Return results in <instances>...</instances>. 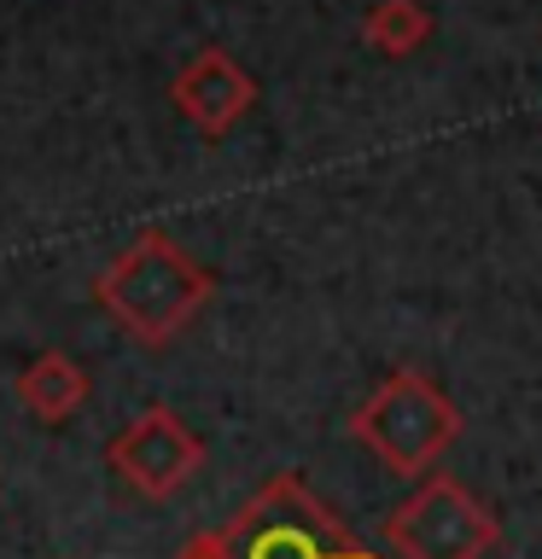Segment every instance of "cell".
I'll return each instance as SVG.
<instances>
[{
  "label": "cell",
  "mask_w": 542,
  "mask_h": 559,
  "mask_svg": "<svg viewBox=\"0 0 542 559\" xmlns=\"http://www.w3.org/2000/svg\"><path fill=\"white\" fill-rule=\"evenodd\" d=\"M175 559H379L297 472H280L216 531L181 542Z\"/></svg>",
  "instance_id": "obj_1"
},
{
  "label": "cell",
  "mask_w": 542,
  "mask_h": 559,
  "mask_svg": "<svg viewBox=\"0 0 542 559\" xmlns=\"http://www.w3.org/2000/svg\"><path fill=\"white\" fill-rule=\"evenodd\" d=\"M94 297L134 344L157 349L199 321V309L216 297V274L152 227L122 257L105 262V274L94 280Z\"/></svg>",
  "instance_id": "obj_2"
},
{
  "label": "cell",
  "mask_w": 542,
  "mask_h": 559,
  "mask_svg": "<svg viewBox=\"0 0 542 559\" xmlns=\"http://www.w3.org/2000/svg\"><path fill=\"white\" fill-rule=\"evenodd\" d=\"M350 437L374 454L397 478H420L432 472L461 437V408L420 373V367H397L379 379V391L350 414Z\"/></svg>",
  "instance_id": "obj_3"
},
{
  "label": "cell",
  "mask_w": 542,
  "mask_h": 559,
  "mask_svg": "<svg viewBox=\"0 0 542 559\" xmlns=\"http://www.w3.org/2000/svg\"><path fill=\"white\" fill-rule=\"evenodd\" d=\"M385 548L397 559H490L502 548V524L461 478L426 472V484L385 519Z\"/></svg>",
  "instance_id": "obj_4"
},
{
  "label": "cell",
  "mask_w": 542,
  "mask_h": 559,
  "mask_svg": "<svg viewBox=\"0 0 542 559\" xmlns=\"http://www.w3.org/2000/svg\"><path fill=\"white\" fill-rule=\"evenodd\" d=\"M199 461H204L199 431H192L175 408H164V402L146 414H134L129 426L105 443V466L146 501H169L175 489L199 472Z\"/></svg>",
  "instance_id": "obj_5"
},
{
  "label": "cell",
  "mask_w": 542,
  "mask_h": 559,
  "mask_svg": "<svg viewBox=\"0 0 542 559\" xmlns=\"http://www.w3.org/2000/svg\"><path fill=\"white\" fill-rule=\"evenodd\" d=\"M169 99H175V111H181L204 140H222L245 111H251L257 87H251V76H245V70L227 59L222 47H204L199 59H192L181 76H175Z\"/></svg>",
  "instance_id": "obj_6"
},
{
  "label": "cell",
  "mask_w": 542,
  "mask_h": 559,
  "mask_svg": "<svg viewBox=\"0 0 542 559\" xmlns=\"http://www.w3.org/2000/svg\"><path fill=\"white\" fill-rule=\"evenodd\" d=\"M87 367L76 356H64V349H42L24 373H17V402L35 414V419H47V426H64L70 414H82V402H87Z\"/></svg>",
  "instance_id": "obj_7"
},
{
  "label": "cell",
  "mask_w": 542,
  "mask_h": 559,
  "mask_svg": "<svg viewBox=\"0 0 542 559\" xmlns=\"http://www.w3.org/2000/svg\"><path fill=\"white\" fill-rule=\"evenodd\" d=\"M426 35H432V17H426L420 0H379L374 17H367V41H374L379 52H391V59L414 52Z\"/></svg>",
  "instance_id": "obj_8"
}]
</instances>
